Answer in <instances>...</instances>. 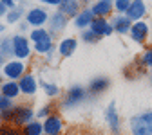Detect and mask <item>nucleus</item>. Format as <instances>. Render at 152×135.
<instances>
[{"mask_svg": "<svg viewBox=\"0 0 152 135\" xmlns=\"http://www.w3.org/2000/svg\"><path fill=\"white\" fill-rule=\"evenodd\" d=\"M0 94L6 95V97H9V99H15V97H18V95L22 94V90H20V87H18V81H11V79H7L6 83H2Z\"/></svg>", "mask_w": 152, "mask_h": 135, "instance_id": "obj_20", "label": "nucleus"}, {"mask_svg": "<svg viewBox=\"0 0 152 135\" xmlns=\"http://www.w3.org/2000/svg\"><path fill=\"white\" fill-rule=\"evenodd\" d=\"M7 11H9V7H7L4 2H0V18L6 16V14H7Z\"/></svg>", "mask_w": 152, "mask_h": 135, "instance_id": "obj_34", "label": "nucleus"}, {"mask_svg": "<svg viewBox=\"0 0 152 135\" xmlns=\"http://www.w3.org/2000/svg\"><path fill=\"white\" fill-rule=\"evenodd\" d=\"M80 40L85 42V43H89V45H92V43H98L100 42V36H96L91 29H85V31L80 32Z\"/></svg>", "mask_w": 152, "mask_h": 135, "instance_id": "obj_26", "label": "nucleus"}, {"mask_svg": "<svg viewBox=\"0 0 152 135\" xmlns=\"http://www.w3.org/2000/svg\"><path fill=\"white\" fill-rule=\"evenodd\" d=\"M132 22H140V20H145L147 16V4L145 0H132V4L129 7V11L125 13Z\"/></svg>", "mask_w": 152, "mask_h": 135, "instance_id": "obj_12", "label": "nucleus"}, {"mask_svg": "<svg viewBox=\"0 0 152 135\" xmlns=\"http://www.w3.org/2000/svg\"><path fill=\"white\" fill-rule=\"evenodd\" d=\"M92 20H94V14H92L91 7H85V9H82L78 14L74 16V25L78 29H82V31H85V29L91 27Z\"/></svg>", "mask_w": 152, "mask_h": 135, "instance_id": "obj_17", "label": "nucleus"}, {"mask_svg": "<svg viewBox=\"0 0 152 135\" xmlns=\"http://www.w3.org/2000/svg\"><path fill=\"white\" fill-rule=\"evenodd\" d=\"M76 49H78V40L72 38V36L71 38H64V40L60 42V45H58V52L64 58H71L76 52Z\"/></svg>", "mask_w": 152, "mask_h": 135, "instance_id": "obj_19", "label": "nucleus"}, {"mask_svg": "<svg viewBox=\"0 0 152 135\" xmlns=\"http://www.w3.org/2000/svg\"><path fill=\"white\" fill-rule=\"evenodd\" d=\"M140 61L143 63V67H147V69H150V70H152V47H147V49L141 52Z\"/></svg>", "mask_w": 152, "mask_h": 135, "instance_id": "obj_29", "label": "nucleus"}, {"mask_svg": "<svg viewBox=\"0 0 152 135\" xmlns=\"http://www.w3.org/2000/svg\"><path fill=\"white\" fill-rule=\"evenodd\" d=\"M33 49L38 54H49V52L54 51V45H53V40H45V42H40V43H34Z\"/></svg>", "mask_w": 152, "mask_h": 135, "instance_id": "obj_25", "label": "nucleus"}, {"mask_svg": "<svg viewBox=\"0 0 152 135\" xmlns=\"http://www.w3.org/2000/svg\"><path fill=\"white\" fill-rule=\"evenodd\" d=\"M11 108H15L13 99H9V97L0 94V112H6V110H11Z\"/></svg>", "mask_w": 152, "mask_h": 135, "instance_id": "obj_31", "label": "nucleus"}, {"mask_svg": "<svg viewBox=\"0 0 152 135\" xmlns=\"http://www.w3.org/2000/svg\"><path fill=\"white\" fill-rule=\"evenodd\" d=\"M34 117H36V113L33 112V108H31V106H24V105H20V106H15L13 123H11V124L24 128L26 124H29L31 121H34Z\"/></svg>", "mask_w": 152, "mask_h": 135, "instance_id": "obj_5", "label": "nucleus"}, {"mask_svg": "<svg viewBox=\"0 0 152 135\" xmlns=\"http://www.w3.org/2000/svg\"><path fill=\"white\" fill-rule=\"evenodd\" d=\"M110 25H112L114 32H118V34H129V31L132 27V20L127 14H114V16H110Z\"/></svg>", "mask_w": 152, "mask_h": 135, "instance_id": "obj_13", "label": "nucleus"}, {"mask_svg": "<svg viewBox=\"0 0 152 135\" xmlns=\"http://www.w3.org/2000/svg\"><path fill=\"white\" fill-rule=\"evenodd\" d=\"M0 52L6 56H13V38H4L0 42Z\"/></svg>", "mask_w": 152, "mask_h": 135, "instance_id": "obj_28", "label": "nucleus"}, {"mask_svg": "<svg viewBox=\"0 0 152 135\" xmlns=\"http://www.w3.org/2000/svg\"><path fill=\"white\" fill-rule=\"evenodd\" d=\"M87 97H89V90H87V87H83V85H72V87L67 88V92H65V95H64L62 106H64L65 110L76 108L78 105H82Z\"/></svg>", "mask_w": 152, "mask_h": 135, "instance_id": "obj_2", "label": "nucleus"}, {"mask_svg": "<svg viewBox=\"0 0 152 135\" xmlns=\"http://www.w3.org/2000/svg\"><path fill=\"white\" fill-rule=\"evenodd\" d=\"M40 85L44 88V94L47 95V97H56V95L60 94V87L56 85V83H47L44 79H40Z\"/></svg>", "mask_w": 152, "mask_h": 135, "instance_id": "obj_23", "label": "nucleus"}, {"mask_svg": "<svg viewBox=\"0 0 152 135\" xmlns=\"http://www.w3.org/2000/svg\"><path fill=\"white\" fill-rule=\"evenodd\" d=\"M29 40L33 43H40V42H45V40H53V36H51V32L47 29L38 27V29H33L29 32Z\"/></svg>", "mask_w": 152, "mask_h": 135, "instance_id": "obj_21", "label": "nucleus"}, {"mask_svg": "<svg viewBox=\"0 0 152 135\" xmlns=\"http://www.w3.org/2000/svg\"><path fill=\"white\" fill-rule=\"evenodd\" d=\"M150 16H152V11H150Z\"/></svg>", "mask_w": 152, "mask_h": 135, "instance_id": "obj_37", "label": "nucleus"}, {"mask_svg": "<svg viewBox=\"0 0 152 135\" xmlns=\"http://www.w3.org/2000/svg\"><path fill=\"white\" fill-rule=\"evenodd\" d=\"M13 38V56L18 60H27L31 56V40L22 34H15Z\"/></svg>", "mask_w": 152, "mask_h": 135, "instance_id": "obj_3", "label": "nucleus"}, {"mask_svg": "<svg viewBox=\"0 0 152 135\" xmlns=\"http://www.w3.org/2000/svg\"><path fill=\"white\" fill-rule=\"evenodd\" d=\"M105 121L109 124V130L114 133V135H120L121 131V121H120V113H118V108H116V103L110 101L105 108Z\"/></svg>", "mask_w": 152, "mask_h": 135, "instance_id": "obj_6", "label": "nucleus"}, {"mask_svg": "<svg viewBox=\"0 0 152 135\" xmlns=\"http://www.w3.org/2000/svg\"><path fill=\"white\" fill-rule=\"evenodd\" d=\"M24 72H26V63L20 61V60H11V61L4 63L2 74L6 76L7 79H11V81H18L24 76Z\"/></svg>", "mask_w": 152, "mask_h": 135, "instance_id": "obj_8", "label": "nucleus"}, {"mask_svg": "<svg viewBox=\"0 0 152 135\" xmlns=\"http://www.w3.org/2000/svg\"><path fill=\"white\" fill-rule=\"evenodd\" d=\"M58 7H60V13H64L67 18H74L82 11V2L80 0H64Z\"/></svg>", "mask_w": 152, "mask_h": 135, "instance_id": "obj_18", "label": "nucleus"}, {"mask_svg": "<svg viewBox=\"0 0 152 135\" xmlns=\"http://www.w3.org/2000/svg\"><path fill=\"white\" fill-rule=\"evenodd\" d=\"M130 135H152V110L132 115L129 119Z\"/></svg>", "mask_w": 152, "mask_h": 135, "instance_id": "obj_1", "label": "nucleus"}, {"mask_svg": "<svg viewBox=\"0 0 152 135\" xmlns=\"http://www.w3.org/2000/svg\"><path fill=\"white\" fill-rule=\"evenodd\" d=\"M53 108H54V105H53V103H47V105H44L40 110L36 112V117L40 119V121H42V119H47L49 115L53 113Z\"/></svg>", "mask_w": 152, "mask_h": 135, "instance_id": "obj_30", "label": "nucleus"}, {"mask_svg": "<svg viewBox=\"0 0 152 135\" xmlns=\"http://www.w3.org/2000/svg\"><path fill=\"white\" fill-rule=\"evenodd\" d=\"M67 22H69V18L64 14V13H54V14H51L49 16V32H51V36H54V34H58V32H62L64 29H65V25H67Z\"/></svg>", "mask_w": 152, "mask_h": 135, "instance_id": "obj_14", "label": "nucleus"}, {"mask_svg": "<svg viewBox=\"0 0 152 135\" xmlns=\"http://www.w3.org/2000/svg\"><path fill=\"white\" fill-rule=\"evenodd\" d=\"M0 2H4L9 9H13V7H16V0H0Z\"/></svg>", "mask_w": 152, "mask_h": 135, "instance_id": "obj_35", "label": "nucleus"}, {"mask_svg": "<svg viewBox=\"0 0 152 135\" xmlns=\"http://www.w3.org/2000/svg\"><path fill=\"white\" fill-rule=\"evenodd\" d=\"M0 88H2V78H0Z\"/></svg>", "mask_w": 152, "mask_h": 135, "instance_id": "obj_36", "label": "nucleus"}, {"mask_svg": "<svg viewBox=\"0 0 152 135\" xmlns=\"http://www.w3.org/2000/svg\"><path fill=\"white\" fill-rule=\"evenodd\" d=\"M0 135H22V131L16 130V128H13V124L11 126L9 124H4L2 128H0Z\"/></svg>", "mask_w": 152, "mask_h": 135, "instance_id": "obj_32", "label": "nucleus"}, {"mask_svg": "<svg viewBox=\"0 0 152 135\" xmlns=\"http://www.w3.org/2000/svg\"><path fill=\"white\" fill-rule=\"evenodd\" d=\"M94 18H107L114 11V0H96L91 7Z\"/></svg>", "mask_w": 152, "mask_h": 135, "instance_id": "obj_11", "label": "nucleus"}, {"mask_svg": "<svg viewBox=\"0 0 152 135\" xmlns=\"http://www.w3.org/2000/svg\"><path fill=\"white\" fill-rule=\"evenodd\" d=\"M44 135H62L64 133V121L58 113H51L44 119Z\"/></svg>", "mask_w": 152, "mask_h": 135, "instance_id": "obj_9", "label": "nucleus"}, {"mask_svg": "<svg viewBox=\"0 0 152 135\" xmlns=\"http://www.w3.org/2000/svg\"><path fill=\"white\" fill-rule=\"evenodd\" d=\"M18 87H20L24 95H34L38 90V83L34 79L33 74H24L20 79H18Z\"/></svg>", "mask_w": 152, "mask_h": 135, "instance_id": "obj_16", "label": "nucleus"}, {"mask_svg": "<svg viewBox=\"0 0 152 135\" xmlns=\"http://www.w3.org/2000/svg\"><path fill=\"white\" fill-rule=\"evenodd\" d=\"M132 4V0H114V11L116 14H125Z\"/></svg>", "mask_w": 152, "mask_h": 135, "instance_id": "obj_27", "label": "nucleus"}, {"mask_svg": "<svg viewBox=\"0 0 152 135\" xmlns=\"http://www.w3.org/2000/svg\"><path fill=\"white\" fill-rule=\"evenodd\" d=\"M22 135H44V124L40 121H31L22 128Z\"/></svg>", "mask_w": 152, "mask_h": 135, "instance_id": "obj_22", "label": "nucleus"}, {"mask_svg": "<svg viewBox=\"0 0 152 135\" xmlns=\"http://www.w3.org/2000/svg\"><path fill=\"white\" fill-rule=\"evenodd\" d=\"M42 4H45V6H60L64 0H40Z\"/></svg>", "mask_w": 152, "mask_h": 135, "instance_id": "obj_33", "label": "nucleus"}, {"mask_svg": "<svg viewBox=\"0 0 152 135\" xmlns=\"http://www.w3.org/2000/svg\"><path fill=\"white\" fill-rule=\"evenodd\" d=\"M49 13L44 9V7H31L27 13H26V22L29 24V25H33L34 29H38V27H44L47 22H49Z\"/></svg>", "mask_w": 152, "mask_h": 135, "instance_id": "obj_4", "label": "nucleus"}, {"mask_svg": "<svg viewBox=\"0 0 152 135\" xmlns=\"http://www.w3.org/2000/svg\"><path fill=\"white\" fill-rule=\"evenodd\" d=\"M22 16H24V13H22L20 7H13V9H9L7 14H6V22H7V24H18V22L22 20Z\"/></svg>", "mask_w": 152, "mask_h": 135, "instance_id": "obj_24", "label": "nucleus"}, {"mask_svg": "<svg viewBox=\"0 0 152 135\" xmlns=\"http://www.w3.org/2000/svg\"><path fill=\"white\" fill-rule=\"evenodd\" d=\"M109 88H110V79L107 78V76H96V78H92L87 83L89 95H102Z\"/></svg>", "mask_w": 152, "mask_h": 135, "instance_id": "obj_10", "label": "nucleus"}, {"mask_svg": "<svg viewBox=\"0 0 152 135\" xmlns=\"http://www.w3.org/2000/svg\"><path fill=\"white\" fill-rule=\"evenodd\" d=\"M129 36L134 40L136 43H145L150 36V25L145 22V20H140V22H132V27L129 31Z\"/></svg>", "mask_w": 152, "mask_h": 135, "instance_id": "obj_7", "label": "nucleus"}, {"mask_svg": "<svg viewBox=\"0 0 152 135\" xmlns=\"http://www.w3.org/2000/svg\"><path fill=\"white\" fill-rule=\"evenodd\" d=\"M89 29L96 34V36H100V38L110 36V34L114 32V29H112V25H110V20H107V18H94Z\"/></svg>", "mask_w": 152, "mask_h": 135, "instance_id": "obj_15", "label": "nucleus"}]
</instances>
